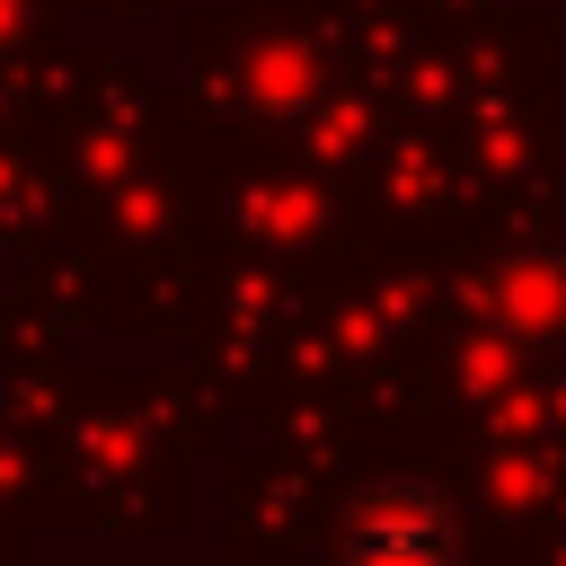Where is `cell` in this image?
Instances as JSON below:
<instances>
[{"mask_svg": "<svg viewBox=\"0 0 566 566\" xmlns=\"http://www.w3.org/2000/svg\"><path fill=\"white\" fill-rule=\"evenodd\" d=\"M451 557V522L424 495H380L354 513V566H442Z\"/></svg>", "mask_w": 566, "mask_h": 566, "instance_id": "1", "label": "cell"}]
</instances>
